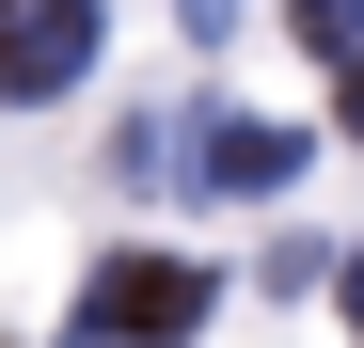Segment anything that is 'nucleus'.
Listing matches in <instances>:
<instances>
[{"label": "nucleus", "instance_id": "7ed1b4c3", "mask_svg": "<svg viewBox=\"0 0 364 348\" xmlns=\"http://www.w3.org/2000/svg\"><path fill=\"white\" fill-rule=\"evenodd\" d=\"M191 174H206V190H285V174H301V127L237 111V127H206V143H191Z\"/></svg>", "mask_w": 364, "mask_h": 348}, {"label": "nucleus", "instance_id": "0eeeda50", "mask_svg": "<svg viewBox=\"0 0 364 348\" xmlns=\"http://www.w3.org/2000/svg\"><path fill=\"white\" fill-rule=\"evenodd\" d=\"M348 317H364V254H348Z\"/></svg>", "mask_w": 364, "mask_h": 348}, {"label": "nucleus", "instance_id": "f257e3e1", "mask_svg": "<svg viewBox=\"0 0 364 348\" xmlns=\"http://www.w3.org/2000/svg\"><path fill=\"white\" fill-rule=\"evenodd\" d=\"M191 317H206V269H191V254H111V269L80 285L64 348H159V332H191Z\"/></svg>", "mask_w": 364, "mask_h": 348}, {"label": "nucleus", "instance_id": "20e7f679", "mask_svg": "<svg viewBox=\"0 0 364 348\" xmlns=\"http://www.w3.org/2000/svg\"><path fill=\"white\" fill-rule=\"evenodd\" d=\"M285 16H301V48H317V64H333V48H364V0H285Z\"/></svg>", "mask_w": 364, "mask_h": 348}, {"label": "nucleus", "instance_id": "39448f33", "mask_svg": "<svg viewBox=\"0 0 364 348\" xmlns=\"http://www.w3.org/2000/svg\"><path fill=\"white\" fill-rule=\"evenodd\" d=\"M174 16H191V32H222V16H237V0H174Z\"/></svg>", "mask_w": 364, "mask_h": 348}, {"label": "nucleus", "instance_id": "f03ea898", "mask_svg": "<svg viewBox=\"0 0 364 348\" xmlns=\"http://www.w3.org/2000/svg\"><path fill=\"white\" fill-rule=\"evenodd\" d=\"M95 64V0H16V32H0V95H64Z\"/></svg>", "mask_w": 364, "mask_h": 348}, {"label": "nucleus", "instance_id": "423d86ee", "mask_svg": "<svg viewBox=\"0 0 364 348\" xmlns=\"http://www.w3.org/2000/svg\"><path fill=\"white\" fill-rule=\"evenodd\" d=\"M333 95H348V127H364V48H348V80H333Z\"/></svg>", "mask_w": 364, "mask_h": 348}]
</instances>
